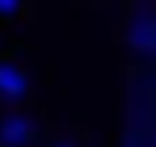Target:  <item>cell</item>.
<instances>
[{
  "mask_svg": "<svg viewBox=\"0 0 156 147\" xmlns=\"http://www.w3.org/2000/svg\"><path fill=\"white\" fill-rule=\"evenodd\" d=\"M123 41L136 57L156 53V8L152 4H132V12L123 21Z\"/></svg>",
  "mask_w": 156,
  "mask_h": 147,
  "instance_id": "obj_1",
  "label": "cell"
},
{
  "mask_svg": "<svg viewBox=\"0 0 156 147\" xmlns=\"http://www.w3.org/2000/svg\"><path fill=\"white\" fill-rule=\"evenodd\" d=\"M41 139V119L33 110H0V147H33Z\"/></svg>",
  "mask_w": 156,
  "mask_h": 147,
  "instance_id": "obj_2",
  "label": "cell"
},
{
  "mask_svg": "<svg viewBox=\"0 0 156 147\" xmlns=\"http://www.w3.org/2000/svg\"><path fill=\"white\" fill-rule=\"evenodd\" d=\"M33 94V74L25 70L21 62H12V57H4L0 62V102H4L8 110L25 106Z\"/></svg>",
  "mask_w": 156,
  "mask_h": 147,
  "instance_id": "obj_3",
  "label": "cell"
},
{
  "mask_svg": "<svg viewBox=\"0 0 156 147\" xmlns=\"http://www.w3.org/2000/svg\"><path fill=\"white\" fill-rule=\"evenodd\" d=\"M16 16H25L21 0H0V21H16Z\"/></svg>",
  "mask_w": 156,
  "mask_h": 147,
  "instance_id": "obj_4",
  "label": "cell"
},
{
  "mask_svg": "<svg viewBox=\"0 0 156 147\" xmlns=\"http://www.w3.org/2000/svg\"><path fill=\"white\" fill-rule=\"evenodd\" d=\"M45 147H82V139H78V135H54Z\"/></svg>",
  "mask_w": 156,
  "mask_h": 147,
  "instance_id": "obj_5",
  "label": "cell"
}]
</instances>
